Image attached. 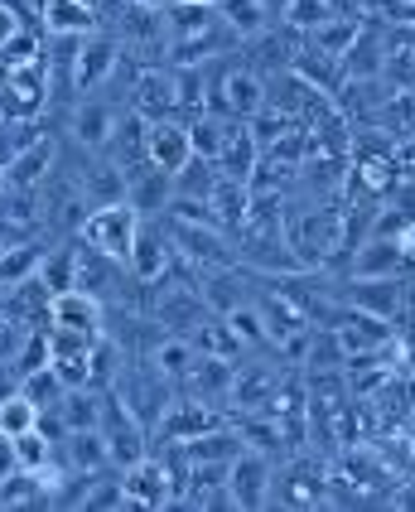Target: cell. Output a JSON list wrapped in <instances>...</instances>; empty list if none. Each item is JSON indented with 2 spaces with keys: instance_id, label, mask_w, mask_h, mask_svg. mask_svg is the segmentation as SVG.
<instances>
[{
  "instance_id": "obj_1",
  "label": "cell",
  "mask_w": 415,
  "mask_h": 512,
  "mask_svg": "<svg viewBox=\"0 0 415 512\" xmlns=\"http://www.w3.org/2000/svg\"><path fill=\"white\" fill-rule=\"evenodd\" d=\"M140 232V213L131 208V203H97L92 213H87L83 223V247H97L102 256H111V261H131V242H136Z\"/></svg>"
},
{
  "instance_id": "obj_2",
  "label": "cell",
  "mask_w": 415,
  "mask_h": 512,
  "mask_svg": "<svg viewBox=\"0 0 415 512\" xmlns=\"http://www.w3.org/2000/svg\"><path fill=\"white\" fill-rule=\"evenodd\" d=\"M285 237H290V247H295V256H300L305 266H319V261H329L333 252H343V213H329V208L295 213V218L285 223Z\"/></svg>"
},
{
  "instance_id": "obj_3",
  "label": "cell",
  "mask_w": 415,
  "mask_h": 512,
  "mask_svg": "<svg viewBox=\"0 0 415 512\" xmlns=\"http://www.w3.org/2000/svg\"><path fill=\"white\" fill-rule=\"evenodd\" d=\"M102 435H107V455L111 469H131L150 455V435H145V421L126 401H116V392H107V416H102Z\"/></svg>"
},
{
  "instance_id": "obj_4",
  "label": "cell",
  "mask_w": 415,
  "mask_h": 512,
  "mask_svg": "<svg viewBox=\"0 0 415 512\" xmlns=\"http://www.w3.org/2000/svg\"><path fill=\"white\" fill-rule=\"evenodd\" d=\"M406 276H348L343 285V305H353L362 314H377L387 324H401L406 314Z\"/></svg>"
},
{
  "instance_id": "obj_5",
  "label": "cell",
  "mask_w": 415,
  "mask_h": 512,
  "mask_svg": "<svg viewBox=\"0 0 415 512\" xmlns=\"http://www.w3.org/2000/svg\"><path fill=\"white\" fill-rule=\"evenodd\" d=\"M324 479H329V469H319L305 455H290L271 479V503H280V508H324Z\"/></svg>"
},
{
  "instance_id": "obj_6",
  "label": "cell",
  "mask_w": 415,
  "mask_h": 512,
  "mask_svg": "<svg viewBox=\"0 0 415 512\" xmlns=\"http://www.w3.org/2000/svg\"><path fill=\"white\" fill-rule=\"evenodd\" d=\"M116 68H121V39H116L107 25L92 29V34L83 39V54H78V73H73V97L102 92V87L116 78Z\"/></svg>"
},
{
  "instance_id": "obj_7",
  "label": "cell",
  "mask_w": 415,
  "mask_h": 512,
  "mask_svg": "<svg viewBox=\"0 0 415 512\" xmlns=\"http://www.w3.org/2000/svg\"><path fill=\"white\" fill-rule=\"evenodd\" d=\"M261 107H266V83H261V73H251V68H227L218 83H213L208 112L227 116V121H251Z\"/></svg>"
},
{
  "instance_id": "obj_8",
  "label": "cell",
  "mask_w": 415,
  "mask_h": 512,
  "mask_svg": "<svg viewBox=\"0 0 415 512\" xmlns=\"http://www.w3.org/2000/svg\"><path fill=\"white\" fill-rule=\"evenodd\" d=\"M271 479H276V455L266 450H242L232 459V474H227V488L237 498V508H271Z\"/></svg>"
},
{
  "instance_id": "obj_9",
  "label": "cell",
  "mask_w": 415,
  "mask_h": 512,
  "mask_svg": "<svg viewBox=\"0 0 415 512\" xmlns=\"http://www.w3.org/2000/svg\"><path fill=\"white\" fill-rule=\"evenodd\" d=\"M169 266H174V237H169V228H160L155 218H140V232H136V242H131L126 271H131L140 285H155L169 276Z\"/></svg>"
},
{
  "instance_id": "obj_10",
  "label": "cell",
  "mask_w": 415,
  "mask_h": 512,
  "mask_svg": "<svg viewBox=\"0 0 415 512\" xmlns=\"http://www.w3.org/2000/svg\"><path fill=\"white\" fill-rule=\"evenodd\" d=\"M121 479H126V493H131L136 508H174L179 503V479H174V469L165 459L145 455L140 464L121 469Z\"/></svg>"
},
{
  "instance_id": "obj_11",
  "label": "cell",
  "mask_w": 415,
  "mask_h": 512,
  "mask_svg": "<svg viewBox=\"0 0 415 512\" xmlns=\"http://www.w3.org/2000/svg\"><path fill=\"white\" fill-rule=\"evenodd\" d=\"M169 237H174V252L194 266H227V228L218 223H189V218H174L169 213Z\"/></svg>"
},
{
  "instance_id": "obj_12",
  "label": "cell",
  "mask_w": 415,
  "mask_h": 512,
  "mask_svg": "<svg viewBox=\"0 0 415 512\" xmlns=\"http://www.w3.org/2000/svg\"><path fill=\"white\" fill-rule=\"evenodd\" d=\"M160 290H155V319H160V329H169V334H194L198 324L208 319V300H203V290H194V285H165L155 281Z\"/></svg>"
},
{
  "instance_id": "obj_13",
  "label": "cell",
  "mask_w": 415,
  "mask_h": 512,
  "mask_svg": "<svg viewBox=\"0 0 415 512\" xmlns=\"http://www.w3.org/2000/svg\"><path fill=\"white\" fill-rule=\"evenodd\" d=\"M116 121H121V107L107 102L102 92H87V97H78V107L68 116V136L83 145V150H107Z\"/></svg>"
},
{
  "instance_id": "obj_14",
  "label": "cell",
  "mask_w": 415,
  "mask_h": 512,
  "mask_svg": "<svg viewBox=\"0 0 415 512\" xmlns=\"http://www.w3.org/2000/svg\"><path fill=\"white\" fill-rule=\"evenodd\" d=\"M49 324L63 329H83V334H107V300L87 295L83 285L49 295Z\"/></svg>"
},
{
  "instance_id": "obj_15",
  "label": "cell",
  "mask_w": 415,
  "mask_h": 512,
  "mask_svg": "<svg viewBox=\"0 0 415 512\" xmlns=\"http://www.w3.org/2000/svg\"><path fill=\"white\" fill-rule=\"evenodd\" d=\"M126 203L136 208L140 218L169 213V203H174V174L160 170L155 160H145V165H136V170H126Z\"/></svg>"
},
{
  "instance_id": "obj_16",
  "label": "cell",
  "mask_w": 415,
  "mask_h": 512,
  "mask_svg": "<svg viewBox=\"0 0 415 512\" xmlns=\"http://www.w3.org/2000/svg\"><path fill=\"white\" fill-rule=\"evenodd\" d=\"M145 150L160 170L179 174L194 160V136H189V121H174V116H155L150 131H145Z\"/></svg>"
},
{
  "instance_id": "obj_17",
  "label": "cell",
  "mask_w": 415,
  "mask_h": 512,
  "mask_svg": "<svg viewBox=\"0 0 415 512\" xmlns=\"http://www.w3.org/2000/svg\"><path fill=\"white\" fill-rule=\"evenodd\" d=\"M222 426V416H218V406L213 401H203V397H174L165 406V416H160V440H194V435H203V430H213Z\"/></svg>"
},
{
  "instance_id": "obj_18",
  "label": "cell",
  "mask_w": 415,
  "mask_h": 512,
  "mask_svg": "<svg viewBox=\"0 0 415 512\" xmlns=\"http://www.w3.org/2000/svg\"><path fill=\"white\" fill-rule=\"evenodd\" d=\"M411 261L401 252V237H367L353 247V261H348V276H401Z\"/></svg>"
},
{
  "instance_id": "obj_19",
  "label": "cell",
  "mask_w": 415,
  "mask_h": 512,
  "mask_svg": "<svg viewBox=\"0 0 415 512\" xmlns=\"http://www.w3.org/2000/svg\"><path fill=\"white\" fill-rule=\"evenodd\" d=\"M189 387L194 397L203 401H232V387H237V358H222V353H198L194 372H189Z\"/></svg>"
},
{
  "instance_id": "obj_20",
  "label": "cell",
  "mask_w": 415,
  "mask_h": 512,
  "mask_svg": "<svg viewBox=\"0 0 415 512\" xmlns=\"http://www.w3.org/2000/svg\"><path fill=\"white\" fill-rule=\"evenodd\" d=\"M58 165V145L44 136V141H29L10 165H5V184H15V189H39Z\"/></svg>"
},
{
  "instance_id": "obj_21",
  "label": "cell",
  "mask_w": 415,
  "mask_h": 512,
  "mask_svg": "<svg viewBox=\"0 0 415 512\" xmlns=\"http://www.w3.org/2000/svg\"><path fill=\"white\" fill-rule=\"evenodd\" d=\"M198 363V343L194 334H165V339L150 348V368L169 377V382H189V372Z\"/></svg>"
},
{
  "instance_id": "obj_22",
  "label": "cell",
  "mask_w": 415,
  "mask_h": 512,
  "mask_svg": "<svg viewBox=\"0 0 415 512\" xmlns=\"http://www.w3.org/2000/svg\"><path fill=\"white\" fill-rule=\"evenodd\" d=\"M92 29H102L97 0H49L44 34H92Z\"/></svg>"
},
{
  "instance_id": "obj_23",
  "label": "cell",
  "mask_w": 415,
  "mask_h": 512,
  "mask_svg": "<svg viewBox=\"0 0 415 512\" xmlns=\"http://www.w3.org/2000/svg\"><path fill=\"white\" fill-rule=\"evenodd\" d=\"M58 455L68 459V469H78V474H102V469H111L107 435H102V430H68V440L58 445Z\"/></svg>"
},
{
  "instance_id": "obj_24",
  "label": "cell",
  "mask_w": 415,
  "mask_h": 512,
  "mask_svg": "<svg viewBox=\"0 0 415 512\" xmlns=\"http://www.w3.org/2000/svg\"><path fill=\"white\" fill-rule=\"evenodd\" d=\"M276 387H280V372L271 368H237V387H232V406H237V416L242 411H271V401H276Z\"/></svg>"
},
{
  "instance_id": "obj_25",
  "label": "cell",
  "mask_w": 415,
  "mask_h": 512,
  "mask_svg": "<svg viewBox=\"0 0 415 512\" xmlns=\"http://www.w3.org/2000/svg\"><path fill=\"white\" fill-rule=\"evenodd\" d=\"M131 107H136L140 116H150V121L174 112V68H169V73L145 68V73H140V83L131 87Z\"/></svg>"
},
{
  "instance_id": "obj_26",
  "label": "cell",
  "mask_w": 415,
  "mask_h": 512,
  "mask_svg": "<svg viewBox=\"0 0 415 512\" xmlns=\"http://www.w3.org/2000/svg\"><path fill=\"white\" fill-rule=\"evenodd\" d=\"M218 160H203L194 155L184 170L174 174V199H189V203H213V189H218Z\"/></svg>"
},
{
  "instance_id": "obj_27",
  "label": "cell",
  "mask_w": 415,
  "mask_h": 512,
  "mask_svg": "<svg viewBox=\"0 0 415 512\" xmlns=\"http://www.w3.org/2000/svg\"><path fill=\"white\" fill-rule=\"evenodd\" d=\"M358 34H362V20L343 10V15H329L324 25L309 29V44H314V49H324V54H333V58H343L353 44H358Z\"/></svg>"
},
{
  "instance_id": "obj_28",
  "label": "cell",
  "mask_w": 415,
  "mask_h": 512,
  "mask_svg": "<svg viewBox=\"0 0 415 512\" xmlns=\"http://www.w3.org/2000/svg\"><path fill=\"white\" fill-rule=\"evenodd\" d=\"M290 68H295L305 83L319 87V92H333V87H338V73H343V58H333V54H324V49L305 44V49H295Z\"/></svg>"
},
{
  "instance_id": "obj_29",
  "label": "cell",
  "mask_w": 415,
  "mask_h": 512,
  "mask_svg": "<svg viewBox=\"0 0 415 512\" xmlns=\"http://www.w3.org/2000/svg\"><path fill=\"white\" fill-rule=\"evenodd\" d=\"M218 15L227 20V29H232L237 39H256V34H266V29L276 25L271 10H266L261 0H222Z\"/></svg>"
},
{
  "instance_id": "obj_30",
  "label": "cell",
  "mask_w": 415,
  "mask_h": 512,
  "mask_svg": "<svg viewBox=\"0 0 415 512\" xmlns=\"http://www.w3.org/2000/svg\"><path fill=\"white\" fill-rule=\"evenodd\" d=\"M44 247L39 242H15V247H5V256H0V285L10 290V285L29 281V276H39V266H44Z\"/></svg>"
},
{
  "instance_id": "obj_31",
  "label": "cell",
  "mask_w": 415,
  "mask_h": 512,
  "mask_svg": "<svg viewBox=\"0 0 415 512\" xmlns=\"http://www.w3.org/2000/svg\"><path fill=\"white\" fill-rule=\"evenodd\" d=\"M232 126L237 121H227V116L218 112H203L189 121V136H194V155H203V160H218L222 145H227V136H232Z\"/></svg>"
},
{
  "instance_id": "obj_32",
  "label": "cell",
  "mask_w": 415,
  "mask_h": 512,
  "mask_svg": "<svg viewBox=\"0 0 415 512\" xmlns=\"http://www.w3.org/2000/svg\"><path fill=\"white\" fill-rule=\"evenodd\" d=\"M39 281H44V290L49 295H58V290H73L78 285V252L73 247H58V252L44 256V266H39Z\"/></svg>"
},
{
  "instance_id": "obj_33",
  "label": "cell",
  "mask_w": 415,
  "mask_h": 512,
  "mask_svg": "<svg viewBox=\"0 0 415 512\" xmlns=\"http://www.w3.org/2000/svg\"><path fill=\"white\" fill-rule=\"evenodd\" d=\"M20 392H25V397L34 401L39 411H44V406H58V401L68 397V387H63V377H58L54 363H49V368H39V372H29V377H25V387H20Z\"/></svg>"
},
{
  "instance_id": "obj_34",
  "label": "cell",
  "mask_w": 415,
  "mask_h": 512,
  "mask_svg": "<svg viewBox=\"0 0 415 512\" xmlns=\"http://www.w3.org/2000/svg\"><path fill=\"white\" fill-rule=\"evenodd\" d=\"M15 455H20V469L39 474V469H44V464L58 455V445L39 426H34V430H25V435H15Z\"/></svg>"
},
{
  "instance_id": "obj_35",
  "label": "cell",
  "mask_w": 415,
  "mask_h": 512,
  "mask_svg": "<svg viewBox=\"0 0 415 512\" xmlns=\"http://www.w3.org/2000/svg\"><path fill=\"white\" fill-rule=\"evenodd\" d=\"M34 426H39V406H34L25 392L0 401V430H5V435H25V430H34Z\"/></svg>"
},
{
  "instance_id": "obj_36",
  "label": "cell",
  "mask_w": 415,
  "mask_h": 512,
  "mask_svg": "<svg viewBox=\"0 0 415 512\" xmlns=\"http://www.w3.org/2000/svg\"><path fill=\"white\" fill-rule=\"evenodd\" d=\"M83 508H136V503H131V493H126V479H97V474H92Z\"/></svg>"
},
{
  "instance_id": "obj_37",
  "label": "cell",
  "mask_w": 415,
  "mask_h": 512,
  "mask_svg": "<svg viewBox=\"0 0 415 512\" xmlns=\"http://www.w3.org/2000/svg\"><path fill=\"white\" fill-rule=\"evenodd\" d=\"M10 474H20V455H15V435L0 430V484H5Z\"/></svg>"
},
{
  "instance_id": "obj_38",
  "label": "cell",
  "mask_w": 415,
  "mask_h": 512,
  "mask_svg": "<svg viewBox=\"0 0 415 512\" xmlns=\"http://www.w3.org/2000/svg\"><path fill=\"white\" fill-rule=\"evenodd\" d=\"M20 29H25V20H20V15H15V10H10V5L0 0V49H5V44H10V39H15Z\"/></svg>"
},
{
  "instance_id": "obj_39",
  "label": "cell",
  "mask_w": 415,
  "mask_h": 512,
  "mask_svg": "<svg viewBox=\"0 0 415 512\" xmlns=\"http://www.w3.org/2000/svg\"><path fill=\"white\" fill-rule=\"evenodd\" d=\"M261 5L271 10V20H290V5H295V0H261Z\"/></svg>"
},
{
  "instance_id": "obj_40",
  "label": "cell",
  "mask_w": 415,
  "mask_h": 512,
  "mask_svg": "<svg viewBox=\"0 0 415 512\" xmlns=\"http://www.w3.org/2000/svg\"><path fill=\"white\" fill-rule=\"evenodd\" d=\"M189 5H222V0H189Z\"/></svg>"
},
{
  "instance_id": "obj_41",
  "label": "cell",
  "mask_w": 415,
  "mask_h": 512,
  "mask_svg": "<svg viewBox=\"0 0 415 512\" xmlns=\"http://www.w3.org/2000/svg\"><path fill=\"white\" fill-rule=\"evenodd\" d=\"M0 189H5V165H0Z\"/></svg>"
}]
</instances>
